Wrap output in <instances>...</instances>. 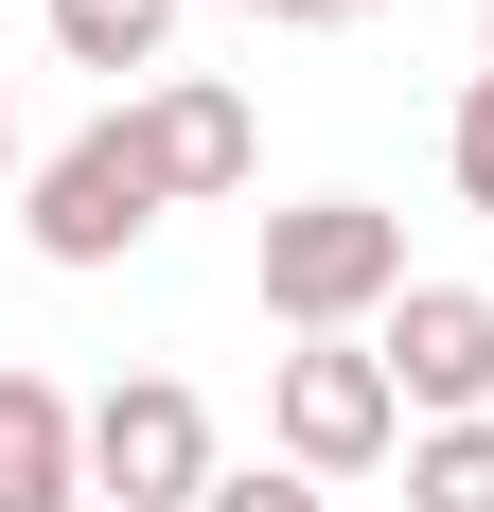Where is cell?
Returning <instances> with one entry per match:
<instances>
[{"instance_id": "cell-1", "label": "cell", "mask_w": 494, "mask_h": 512, "mask_svg": "<svg viewBox=\"0 0 494 512\" xmlns=\"http://www.w3.org/2000/svg\"><path fill=\"white\" fill-rule=\"evenodd\" d=\"M389 301H406V230L371 195L265 212V318H283V336H353V318H389Z\"/></svg>"}, {"instance_id": "cell-2", "label": "cell", "mask_w": 494, "mask_h": 512, "mask_svg": "<svg viewBox=\"0 0 494 512\" xmlns=\"http://www.w3.org/2000/svg\"><path fill=\"white\" fill-rule=\"evenodd\" d=\"M159 159H142V106H106V124H71V142L36 159V265H124L159 230Z\"/></svg>"}, {"instance_id": "cell-3", "label": "cell", "mask_w": 494, "mask_h": 512, "mask_svg": "<svg viewBox=\"0 0 494 512\" xmlns=\"http://www.w3.org/2000/svg\"><path fill=\"white\" fill-rule=\"evenodd\" d=\"M212 407L177 389V371H124L89 407V495H124V512H212Z\"/></svg>"}, {"instance_id": "cell-4", "label": "cell", "mask_w": 494, "mask_h": 512, "mask_svg": "<svg viewBox=\"0 0 494 512\" xmlns=\"http://www.w3.org/2000/svg\"><path fill=\"white\" fill-rule=\"evenodd\" d=\"M265 424H283V477H371V460H406V389H389V354H283V389H265Z\"/></svg>"}, {"instance_id": "cell-5", "label": "cell", "mask_w": 494, "mask_h": 512, "mask_svg": "<svg viewBox=\"0 0 494 512\" xmlns=\"http://www.w3.org/2000/svg\"><path fill=\"white\" fill-rule=\"evenodd\" d=\"M389 389H406V424H494V301L477 283H406L389 301Z\"/></svg>"}, {"instance_id": "cell-6", "label": "cell", "mask_w": 494, "mask_h": 512, "mask_svg": "<svg viewBox=\"0 0 494 512\" xmlns=\"http://www.w3.org/2000/svg\"><path fill=\"white\" fill-rule=\"evenodd\" d=\"M0 512H89V407L53 371H0Z\"/></svg>"}, {"instance_id": "cell-7", "label": "cell", "mask_w": 494, "mask_h": 512, "mask_svg": "<svg viewBox=\"0 0 494 512\" xmlns=\"http://www.w3.org/2000/svg\"><path fill=\"white\" fill-rule=\"evenodd\" d=\"M142 159H159V195H247V89H212V71L142 89Z\"/></svg>"}, {"instance_id": "cell-8", "label": "cell", "mask_w": 494, "mask_h": 512, "mask_svg": "<svg viewBox=\"0 0 494 512\" xmlns=\"http://www.w3.org/2000/svg\"><path fill=\"white\" fill-rule=\"evenodd\" d=\"M36 18L71 71H159V36H177V0H36Z\"/></svg>"}, {"instance_id": "cell-9", "label": "cell", "mask_w": 494, "mask_h": 512, "mask_svg": "<svg viewBox=\"0 0 494 512\" xmlns=\"http://www.w3.org/2000/svg\"><path fill=\"white\" fill-rule=\"evenodd\" d=\"M406 512H494V424H406Z\"/></svg>"}, {"instance_id": "cell-10", "label": "cell", "mask_w": 494, "mask_h": 512, "mask_svg": "<svg viewBox=\"0 0 494 512\" xmlns=\"http://www.w3.org/2000/svg\"><path fill=\"white\" fill-rule=\"evenodd\" d=\"M442 177H459V195H477V212H494V71H477V89H459V106H442Z\"/></svg>"}, {"instance_id": "cell-11", "label": "cell", "mask_w": 494, "mask_h": 512, "mask_svg": "<svg viewBox=\"0 0 494 512\" xmlns=\"http://www.w3.org/2000/svg\"><path fill=\"white\" fill-rule=\"evenodd\" d=\"M212 512H336L318 477H212Z\"/></svg>"}, {"instance_id": "cell-12", "label": "cell", "mask_w": 494, "mask_h": 512, "mask_svg": "<svg viewBox=\"0 0 494 512\" xmlns=\"http://www.w3.org/2000/svg\"><path fill=\"white\" fill-rule=\"evenodd\" d=\"M247 18H300V36H336V18H389V0H247Z\"/></svg>"}, {"instance_id": "cell-13", "label": "cell", "mask_w": 494, "mask_h": 512, "mask_svg": "<svg viewBox=\"0 0 494 512\" xmlns=\"http://www.w3.org/2000/svg\"><path fill=\"white\" fill-rule=\"evenodd\" d=\"M0 177H18V106H0Z\"/></svg>"}, {"instance_id": "cell-14", "label": "cell", "mask_w": 494, "mask_h": 512, "mask_svg": "<svg viewBox=\"0 0 494 512\" xmlns=\"http://www.w3.org/2000/svg\"><path fill=\"white\" fill-rule=\"evenodd\" d=\"M477 36H494V0H477Z\"/></svg>"}]
</instances>
